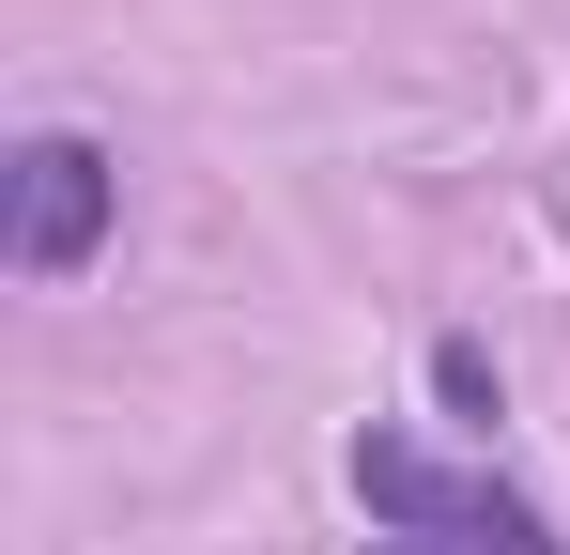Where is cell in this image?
I'll list each match as a JSON object with an SVG mask.
<instances>
[{"label":"cell","mask_w":570,"mask_h":555,"mask_svg":"<svg viewBox=\"0 0 570 555\" xmlns=\"http://www.w3.org/2000/svg\"><path fill=\"white\" fill-rule=\"evenodd\" d=\"M432 401H448V417H432L448 448H493V417H509V370H493L463 324H448V340H432Z\"/></svg>","instance_id":"cell-3"},{"label":"cell","mask_w":570,"mask_h":555,"mask_svg":"<svg viewBox=\"0 0 570 555\" xmlns=\"http://www.w3.org/2000/svg\"><path fill=\"white\" fill-rule=\"evenodd\" d=\"M340 494H355V555H570L556 494L509 448H448L432 417H355Z\"/></svg>","instance_id":"cell-1"},{"label":"cell","mask_w":570,"mask_h":555,"mask_svg":"<svg viewBox=\"0 0 570 555\" xmlns=\"http://www.w3.org/2000/svg\"><path fill=\"white\" fill-rule=\"evenodd\" d=\"M124 247V139L94 124H16V155H0V263L31 278V293H78V278Z\"/></svg>","instance_id":"cell-2"}]
</instances>
